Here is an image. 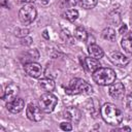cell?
I'll list each match as a JSON object with an SVG mask.
<instances>
[{"label": "cell", "instance_id": "1", "mask_svg": "<svg viewBox=\"0 0 132 132\" xmlns=\"http://www.w3.org/2000/svg\"><path fill=\"white\" fill-rule=\"evenodd\" d=\"M100 114L103 121L111 126H118L123 121L122 111L112 103H104L100 108Z\"/></svg>", "mask_w": 132, "mask_h": 132}, {"label": "cell", "instance_id": "2", "mask_svg": "<svg viewBox=\"0 0 132 132\" xmlns=\"http://www.w3.org/2000/svg\"><path fill=\"white\" fill-rule=\"evenodd\" d=\"M93 80L99 86H109L116 81L117 75L113 69L107 67H100L92 73Z\"/></svg>", "mask_w": 132, "mask_h": 132}, {"label": "cell", "instance_id": "3", "mask_svg": "<svg viewBox=\"0 0 132 132\" xmlns=\"http://www.w3.org/2000/svg\"><path fill=\"white\" fill-rule=\"evenodd\" d=\"M65 93L68 95H77V94L90 95L93 93V88L89 82H87L82 78H73L65 88Z\"/></svg>", "mask_w": 132, "mask_h": 132}, {"label": "cell", "instance_id": "4", "mask_svg": "<svg viewBox=\"0 0 132 132\" xmlns=\"http://www.w3.org/2000/svg\"><path fill=\"white\" fill-rule=\"evenodd\" d=\"M57 104H58V98L54 94H52V92H45L39 97V100H38L39 107L43 112H46V113L54 111Z\"/></svg>", "mask_w": 132, "mask_h": 132}, {"label": "cell", "instance_id": "5", "mask_svg": "<svg viewBox=\"0 0 132 132\" xmlns=\"http://www.w3.org/2000/svg\"><path fill=\"white\" fill-rule=\"evenodd\" d=\"M36 15H37V11L33 4H25L19 11L20 21L25 25L31 24L35 20Z\"/></svg>", "mask_w": 132, "mask_h": 132}, {"label": "cell", "instance_id": "6", "mask_svg": "<svg viewBox=\"0 0 132 132\" xmlns=\"http://www.w3.org/2000/svg\"><path fill=\"white\" fill-rule=\"evenodd\" d=\"M24 70L25 72L30 76V77H33V78H38L40 77V75L42 74V66L37 63V62H34V61H31V62H28L24 65Z\"/></svg>", "mask_w": 132, "mask_h": 132}, {"label": "cell", "instance_id": "7", "mask_svg": "<svg viewBox=\"0 0 132 132\" xmlns=\"http://www.w3.org/2000/svg\"><path fill=\"white\" fill-rule=\"evenodd\" d=\"M41 108L39 107V105H35L34 103H29L27 108H26V114L27 118L30 121L33 122H39L42 120V113H41Z\"/></svg>", "mask_w": 132, "mask_h": 132}, {"label": "cell", "instance_id": "8", "mask_svg": "<svg viewBox=\"0 0 132 132\" xmlns=\"http://www.w3.org/2000/svg\"><path fill=\"white\" fill-rule=\"evenodd\" d=\"M109 95L114 99H121L125 95V86L121 81H113L108 88Z\"/></svg>", "mask_w": 132, "mask_h": 132}, {"label": "cell", "instance_id": "9", "mask_svg": "<svg viewBox=\"0 0 132 132\" xmlns=\"http://www.w3.org/2000/svg\"><path fill=\"white\" fill-rule=\"evenodd\" d=\"M24 106H25V102L20 97H15L11 101H8L7 104H6L7 110L10 111V112H12V113H19V112H21L24 109Z\"/></svg>", "mask_w": 132, "mask_h": 132}, {"label": "cell", "instance_id": "10", "mask_svg": "<svg viewBox=\"0 0 132 132\" xmlns=\"http://www.w3.org/2000/svg\"><path fill=\"white\" fill-rule=\"evenodd\" d=\"M110 61L118 67H125L129 63V59L120 52H112L109 57Z\"/></svg>", "mask_w": 132, "mask_h": 132}, {"label": "cell", "instance_id": "11", "mask_svg": "<svg viewBox=\"0 0 132 132\" xmlns=\"http://www.w3.org/2000/svg\"><path fill=\"white\" fill-rule=\"evenodd\" d=\"M18 93H19V87L14 84H9L5 88V91L1 95V98L5 101H11L12 99L16 97Z\"/></svg>", "mask_w": 132, "mask_h": 132}, {"label": "cell", "instance_id": "12", "mask_svg": "<svg viewBox=\"0 0 132 132\" xmlns=\"http://www.w3.org/2000/svg\"><path fill=\"white\" fill-rule=\"evenodd\" d=\"M64 117L73 123H78V121L80 120V110L77 107L68 106L64 110Z\"/></svg>", "mask_w": 132, "mask_h": 132}, {"label": "cell", "instance_id": "13", "mask_svg": "<svg viewBox=\"0 0 132 132\" xmlns=\"http://www.w3.org/2000/svg\"><path fill=\"white\" fill-rule=\"evenodd\" d=\"M100 67H101V65H100L99 60H97L95 58H92V57H89V58H85L84 59V68L87 71L93 73L95 70H97Z\"/></svg>", "mask_w": 132, "mask_h": 132}, {"label": "cell", "instance_id": "14", "mask_svg": "<svg viewBox=\"0 0 132 132\" xmlns=\"http://www.w3.org/2000/svg\"><path fill=\"white\" fill-rule=\"evenodd\" d=\"M88 53L90 55V57L95 58L97 60H100L103 56H104V52L103 50L96 43H91L88 46Z\"/></svg>", "mask_w": 132, "mask_h": 132}, {"label": "cell", "instance_id": "15", "mask_svg": "<svg viewBox=\"0 0 132 132\" xmlns=\"http://www.w3.org/2000/svg\"><path fill=\"white\" fill-rule=\"evenodd\" d=\"M121 45L126 53L132 54V32H128L123 36Z\"/></svg>", "mask_w": 132, "mask_h": 132}, {"label": "cell", "instance_id": "16", "mask_svg": "<svg viewBox=\"0 0 132 132\" xmlns=\"http://www.w3.org/2000/svg\"><path fill=\"white\" fill-rule=\"evenodd\" d=\"M39 86H40V88H41L43 91H45V92H52V91L55 90V87H56L54 79L51 78V77L41 78V79L39 80Z\"/></svg>", "mask_w": 132, "mask_h": 132}, {"label": "cell", "instance_id": "17", "mask_svg": "<svg viewBox=\"0 0 132 132\" xmlns=\"http://www.w3.org/2000/svg\"><path fill=\"white\" fill-rule=\"evenodd\" d=\"M102 38L105 39V40H108V41H114L116 38H117V35H116V31L112 29V28H105L102 33Z\"/></svg>", "mask_w": 132, "mask_h": 132}, {"label": "cell", "instance_id": "18", "mask_svg": "<svg viewBox=\"0 0 132 132\" xmlns=\"http://www.w3.org/2000/svg\"><path fill=\"white\" fill-rule=\"evenodd\" d=\"M63 18L68 20L69 22H74L77 18H78V10L71 8V9H67L64 13H63Z\"/></svg>", "mask_w": 132, "mask_h": 132}, {"label": "cell", "instance_id": "19", "mask_svg": "<svg viewBox=\"0 0 132 132\" xmlns=\"http://www.w3.org/2000/svg\"><path fill=\"white\" fill-rule=\"evenodd\" d=\"M74 36L79 40V41H86L88 38V33L82 27H77L74 30Z\"/></svg>", "mask_w": 132, "mask_h": 132}, {"label": "cell", "instance_id": "20", "mask_svg": "<svg viewBox=\"0 0 132 132\" xmlns=\"http://www.w3.org/2000/svg\"><path fill=\"white\" fill-rule=\"evenodd\" d=\"M78 4L85 9H91L97 5V0H78Z\"/></svg>", "mask_w": 132, "mask_h": 132}, {"label": "cell", "instance_id": "21", "mask_svg": "<svg viewBox=\"0 0 132 132\" xmlns=\"http://www.w3.org/2000/svg\"><path fill=\"white\" fill-rule=\"evenodd\" d=\"M60 128L63 131H71L72 130V125L69 122H62L60 124Z\"/></svg>", "mask_w": 132, "mask_h": 132}, {"label": "cell", "instance_id": "22", "mask_svg": "<svg viewBox=\"0 0 132 132\" xmlns=\"http://www.w3.org/2000/svg\"><path fill=\"white\" fill-rule=\"evenodd\" d=\"M63 2L68 7H73L74 5H76L78 3V0H63Z\"/></svg>", "mask_w": 132, "mask_h": 132}, {"label": "cell", "instance_id": "23", "mask_svg": "<svg viewBox=\"0 0 132 132\" xmlns=\"http://www.w3.org/2000/svg\"><path fill=\"white\" fill-rule=\"evenodd\" d=\"M127 30H128V27H127V25H126V24H123V25L120 27V29H119V33H120V34H124V33H127Z\"/></svg>", "mask_w": 132, "mask_h": 132}, {"label": "cell", "instance_id": "24", "mask_svg": "<svg viewBox=\"0 0 132 132\" xmlns=\"http://www.w3.org/2000/svg\"><path fill=\"white\" fill-rule=\"evenodd\" d=\"M127 104L130 109H132V93H130L127 97Z\"/></svg>", "mask_w": 132, "mask_h": 132}, {"label": "cell", "instance_id": "25", "mask_svg": "<svg viewBox=\"0 0 132 132\" xmlns=\"http://www.w3.org/2000/svg\"><path fill=\"white\" fill-rule=\"evenodd\" d=\"M35 0H19L20 3H23V4H31L33 3Z\"/></svg>", "mask_w": 132, "mask_h": 132}, {"label": "cell", "instance_id": "26", "mask_svg": "<svg viewBox=\"0 0 132 132\" xmlns=\"http://www.w3.org/2000/svg\"><path fill=\"white\" fill-rule=\"evenodd\" d=\"M131 131V128L130 127H123V128H119V129H114V131Z\"/></svg>", "mask_w": 132, "mask_h": 132}, {"label": "cell", "instance_id": "27", "mask_svg": "<svg viewBox=\"0 0 132 132\" xmlns=\"http://www.w3.org/2000/svg\"><path fill=\"white\" fill-rule=\"evenodd\" d=\"M42 36H43L45 39H50V36H48V34H47V30H44V31L42 32Z\"/></svg>", "mask_w": 132, "mask_h": 132}, {"label": "cell", "instance_id": "28", "mask_svg": "<svg viewBox=\"0 0 132 132\" xmlns=\"http://www.w3.org/2000/svg\"><path fill=\"white\" fill-rule=\"evenodd\" d=\"M6 2H7V0H1V1H0L1 6H2V7H5V6H6Z\"/></svg>", "mask_w": 132, "mask_h": 132}, {"label": "cell", "instance_id": "29", "mask_svg": "<svg viewBox=\"0 0 132 132\" xmlns=\"http://www.w3.org/2000/svg\"><path fill=\"white\" fill-rule=\"evenodd\" d=\"M40 1H41V2H42V4H47V3H48V1H50V0H40Z\"/></svg>", "mask_w": 132, "mask_h": 132}]
</instances>
